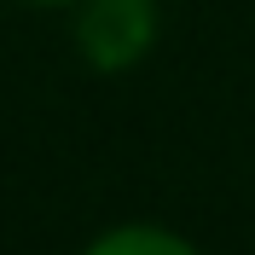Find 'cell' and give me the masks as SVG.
<instances>
[{"label":"cell","mask_w":255,"mask_h":255,"mask_svg":"<svg viewBox=\"0 0 255 255\" xmlns=\"http://www.w3.org/2000/svg\"><path fill=\"white\" fill-rule=\"evenodd\" d=\"M76 41L93 70H128L157 41V6L151 0H87L76 17Z\"/></svg>","instance_id":"obj_1"},{"label":"cell","mask_w":255,"mask_h":255,"mask_svg":"<svg viewBox=\"0 0 255 255\" xmlns=\"http://www.w3.org/2000/svg\"><path fill=\"white\" fill-rule=\"evenodd\" d=\"M87 255H197V250L162 226H116V232L87 244Z\"/></svg>","instance_id":"obj_2"},{"label":"cell","mask_w":255,"mask_h":255,"mask_svg":"<svg viewBox=\"0 0 255 255\" xmlns=\"http://www.w3.org/2000/svg\"><path fill=\"white\" fill-rule=\"evenodd\" d=\"M35 6H64V0H35Z\"/></svg>","instance_id":"obj_3"}]
</instances>
